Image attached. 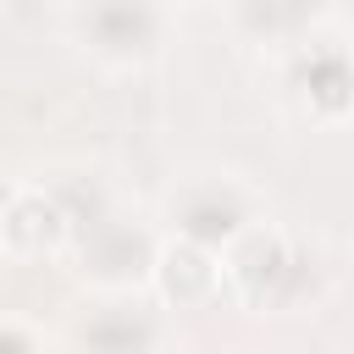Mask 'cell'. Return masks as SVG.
<instances>
[{"label":"cell","mask_w":354,"mask_h":354,"mask_svg":"<svg viewBox=\"0 0 354 354\" xmlns=\"http://www.w3.org/2000/svg\"><path fill=\"white\" fill-rule=\"evenodd\" d=\"M293 271H299L293 243H288L277 227H266V221H249V227L221 249V277H227V288H232L243 304H271V299H282V288L293 282Z\"/></svg>","instance_id":"cell-1"},{"label":"cell","mask_w":354,"mask_h":354,"mask_svg":"<svg viewBox=\"0 0 354 354\" xmlns=\"http://www.w3.org/2000/svg\"><path fill=\"white\" fill-rule=\"evenodd\" d=\"M83 39L111 66H138L160 50V6L155 0H88Z\"/></svg>","instance_id":"cell-2"},{"label":"cell","mask_w":354,"mask_h":354,"mask_svg":"<svg viewBox=\"0 0 354 354\" xmlns=\"http://www.w3.org/2000/svg\"><path fill=\"white\" fill-rule=\"evenodd\" d=\"M171 216L183 238H199L210 249H227L254 216H249V194L232 177H188L171 194Z\"/></svg>","instance_id":"cell-3"},{"label":"cell","mask_w":354,"mask_h":354,"mask_svg":"<svg viewBox=\"0 0 354 354\" xmlns=\"http://www.w3.org/2000/svg\"><path fill=\"white\" fill-rule=\"evenodd\" d=\"M72 243V210L44 188H11L0 205V249L11 260H50Z\"/></svg>","instance_id":"cell-4"},{"label":"cell","mask_w":354,"mask_h":354,"mask_svg":"<svg viewBox=\"0 0 354 354\" xmlns=\"http://www.w3.org/2000/svg\"><path fill=\"white\" fill-rule=\"evenodd\" d=\"M149 282H155V293H160L166 304H177V310H199V304H210V299L227 288V277H221V249H210V243L177 232L171 243L155 249V271H149Z\"/></svg>","instance_id":"cell-5"},{"label":"cell","mask_w":354,"mask_h":354,"mask_svg":"<svg viewBox=\"0 0 354 354\" xmlns=\"http://www.w3.org/2000/svg\"><path fill=\"white\" fill-rule=\"evenodd\" d=\"M304 94H310V105H315L321 116L348 111V105H354V66L337 61V55H315L310 72H304Z\"/></svg>","instance_id":"cell-6"},{"label":"cell","mask_w":354,"mask_h":354,"mask_svg":"<svg viewBox=\"0 0 354 354\" xmlns=\"http://www.w3.org/2000/svg\"><path fill=\"white\" fill-rule=\"evenodd\" d=\"M310 17V0H243V22L260 39H288Z\"/></svg>","instance_id":"cell-7"},{"label":"cell","mask_w":354,"mask_h":354,"mask_svg":"<svg viewBox=\"0 0 354 354\" xmlns=\"http://www.w3.org/2000/svg\"><path fill=\"white\" fill-rule=\"evenodd\" d=\"M0 354H39V343L22 321H0Z\"/></svg>","instance_id":"cell-8"}]
</instances>
